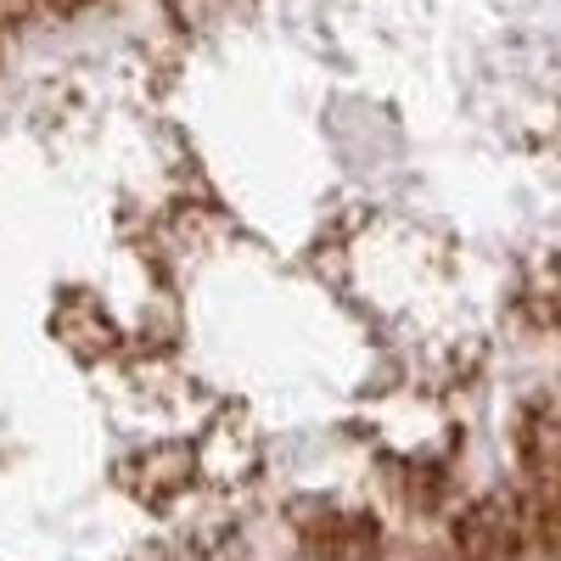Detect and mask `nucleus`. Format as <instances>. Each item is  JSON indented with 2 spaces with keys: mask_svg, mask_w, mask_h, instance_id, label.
Listing matches in <instances>:
<instances>
[{
  "mask_svg": "<svg viewBox=\"0 0 561 561\" xmlns=\"http://www.w3.org/2000/svg\"><path fill=\"white\" fill-rule=\"evenodd\" d=\"M192 478V455L185 449H140L118 466V483L135 494H174Z\"/></svg>",
  "mask_w": 561,
  "mask_h": 561,
  "instance_id": "nucleus-1",
  "label": "nucleus"
},
{
  "mask_svg": "<svg viewBox=\"0 0 561 561\" xmlns=\"http://www.w3.org/2000/svg\"><path fill=\"white\" fill-rule=\"evenodd\" d=\"M62 337H68L79 354H102V348L118 343L113 320L96 309V298H90V293H73V298H68V309H62Z\"/></svg>",
  "mask_w": 561,
  "mask_h": 561,
  "instance_id": "nucleus-2",
  "label": "nucleus"
},
{
  "mask_svg": "<svg viewBox=\"0 0 561 561\" xmlns=\"http://www.w3.org/2000/svg\"><path fill=\"white\" fill-rule=\"evenodd\" d=\"M0 45H7V28H0Z\"/></svg>",
  "mask_w": 561,
  "mask_h": 561,
  "instance_id": "nucleus-3",
  "label": "nucleus"
}]
</instances>
